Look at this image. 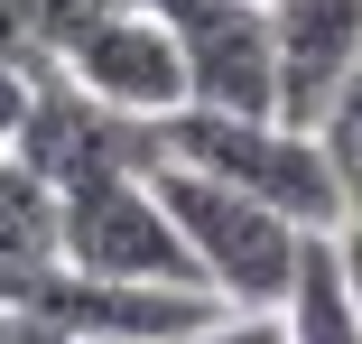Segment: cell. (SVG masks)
<instances>
[{
  "mask_svg": "<svg viewBox=\"0 0 362 344\" xmlns=\"http://www.w3.org/2000/svg\"><path fill=\"white\" fill-rule=\"evenodd\" d=\"M158 159L195 168V177H223L260 205H279L288 224H307V233H344V195H334V168L316 149V130H288L269 112H168L158 121Z\"/></svg>",
  "mask_w": 362,
  "mask_h": 344,
  "instance_id": "1",
  "label": "cell"
},
{
  "mask_svg": "<svg viewBox=\"0 0 362 344\" xmlns=\"http://www.w3.org/2000/svg\"><path fill=\"white\" fill-rule=\"evenodd\" d=\"M158 205H168V224L186 233L195 270H204V289L223 298V307H288V280H298V251H307V224H288L279 205L223 186V177H195L177 159L149 168Z\"/></svg>",
  "mask_w": 362,
  "mask_h": 344,
  "instance_id": "2",
  "label": "cell"
},
{
  "mask_svg": "<svg viewBox=\"0 0 362 344\" xmlns=\"http://www.w3.org/2000/svg\"><path fill=\"white\" fill-rule=\"evenodd\" d=\"M65 270L84 280H168V289H204V270L186 251V233L168 224V205L149 177H93V186H65Z\"/></svg>",
  "mask_w": 362,
  "mask_h": 344,
  "instance_id": "3",
  "label": "cell"
},
{
  "mask_svg": "<svg viewBox=\"0 0 362 344\" xmlns=\"http://www.w3.org/2000/svg\"><path fill=\"white\" fill-rule=\"evenodd\" d=\"M10 159H28L56 195H65V186H93V177H149V168H158V121H130V112L93 103V93L56 65V75H37V103H28V121H19Z\"/></svg>",
  "mask_w": 362,
  "mask_h": 344,
  "instance_id": "4",
  "label": "cell"
},
{
  "mask_svg": "<svg viewBox=\"0 0 362 344\" xmlns=\"http://www.w3.org/2000/svg\"><path fill=\"white\" fill-rule=\"evenodd\" d=\"M177 28L186 103L204 112H269L279 121V56H269V0H149Z\"/></svg>",
  "mask_w": 362,
  "mask_h": 344,
  "instance_id": "5",
  "label": "cell"
},
{
  "mask_svg": "<svg viewBox=\"0 0 362 344\" xmlns=\"http://www.w3.org/2000/svg\"><path fill=\"white\" fill-rule=\"evenodd\" d=\"M65 75H75L93 103L130 112V121H168V112H186V56H177V28L149 10V0L112 10L75 56H65Z\"/></svg>",
  "mask_w": 362,
  "mask_h": 344,
  "instance_id": "6",
  "label": "cell"
},
{
  "mask_svg": "<svg viewBox=\"0 0 362 344\" xmlns=\"http://www.w3.org/2000/svg\"><path fill=\"white\" fill-rule=\"evenodd\" d=\"M269 56H279V121L316 130L362 65V0H269Z\"/></svg>",
  "mask_w": 362,
  "mask_h": 344,
  "instance_id": "7",
  "label": "cell"
},
{
  "mask_svg": "<svg viewBox=\"0 0 362 344\" xmlns=\"http://www.w3.org/2000/svg\"><path fill=\"white\" fill-rule=\"evenodd\" d=\"M288 344H362V316H353V289H344V260H334V233H307L298 251V280H288Z\"/></svg>",
  "mask_w": 362,
  "mask_h": 344,
  "instance_id": "8",
  "label": "cell"
},
{
  "mask_svg": "<svg viewBox=\"0 0 362 344\" xmlns=\"http://www.w3.org/2000/svg\"><path fill=\"white\" fill-rule=\"evenodd\" d=\"M56 242H65V195L0 149V270H47Z\"/></svg>",
  "mask_w": 362,
  "mask_h": 344,
  "instance_id": "9",
  "label": "cell"
},
{
  "mask_svg": "<svg viewBox=\"0 0 362 344\" xmlns=\"http://www.w3.org/2000/svg\"><path fill=\"white\" fill-rule=\"evenodd\" d=\"M316 149H325V168H334L344 224H353V214H362V65H353V84L325 103V121H316Z\"/></svg>",
  "mask_w": 362,
  "mask_h": 344,
  "instance_id": "10",
  "label": "cell"
},
{
  "mask_svg": "<svg viewBox=\"0 0 362 344\" xmlns=\"http://www.w3.org/2000/svg\"><path fill=\"white\" fill-rule=\"evenodd\" d=\"M19 10H28V28H37V56L65 65V56H75L112 10H130V0H19Z\"/></svg>",
  "mask_w": 362,
  "mask_h": 344,
  "instance_id": "11",
  "label": "cell"
},
{
  "mask_svg": "<svg viewBox=\"0 0 362 344\" xmlns=\"http://www.w3.org/2000/svg\"><path fill=\"white\" fill-rule=\"evenodd\" d=\"M177 344H288V316H279V307H223L214 326H195V335H177Z\"/></svg>",
  "mask_w": 362,
  "mask_h": 344,
  "instance_id": "12",
  "label": "cell"
},
{
  "mask_svg": "<svg viewBox=\"0 0 362 344\" xmlns=\"http://www.w3.org/2000/svg\"><path fill=\"white\" fill-rule=\"evenodd\" d=\"M0 65H28V75H56V65L37 56V28H28V10H19V0H0Z\"/></svg>",
  "mask_w": 362,
  "mask_h": 344,
  "instance_id": "13",
  "label": "cell"
},
{
  "mask_svg": "<svg viewBox=\"0 0 362 344\" xmlns=\"http://www.w3.org/2000/svg\"><path fill=\"white\" fill-rule=\"evenodd\" d=\"M28 103H37V75H28V65H0V149L19 140V121H28Z\"/></svg>",
  "mask_w": 362,
  "mask_h": 344,
  "instance_id": "14",
  "label": "cell"
},
{
  "mask_svg": "<svg viewBox=\"0 0 362 344\" xmlns=\"http://www.w3.org/2000/svg\"><path fill=\"white\" fill-rule=\"evenodd\" d=\"M0 344H75V335H56V326L28 316V307H0Z\"/></svg>",
  "mask_w": 362,
  "mask_h": 344,
  "instance_id": "15",
  "label": "cell"
},
{
  "mask_svg": "<svg viewBox=\"0 0 362 344\" xmlns=\"http://www.w3.org/2000/svg\"><path fill=\"white\" fill-rule=\"evenodd\" d=\"M334 260H344V289H353V316H362V224L334 233Z\"/></svg>",
  "mask_w": 362,
  "mask_h": 344,
  "instance_id": "16",
  "label": "cell"
},
{
  "mask_svg": "<svg viewBox=\"0 0 362 344\" xmlns=\"http://www.w3.org/2000/svg\"><path fill=\"white\" fill-rule=\"evenodd\" d=\"M353 224H362V214H353Z\"/></svg>",
  "mask_w": 362,
  "mask_h": 344,
  "instance_id": "17",
  "label": "cell"
}]
</instances>
